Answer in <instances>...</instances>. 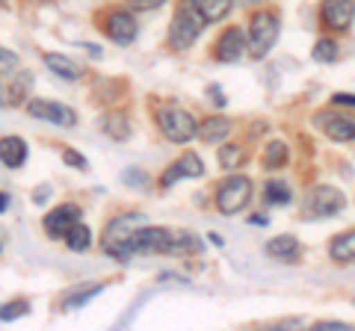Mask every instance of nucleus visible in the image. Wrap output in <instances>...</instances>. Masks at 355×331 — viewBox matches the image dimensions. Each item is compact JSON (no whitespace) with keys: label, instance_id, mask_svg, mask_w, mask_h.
<instances>
[{"label":"nucleus","instance_id":"obj_32","mask_svg":"<svg viewBox=\"0 0 355 331\" xmlns=\"http://www.w3.org/2000/svg\"><path fill=\"white\" fill-rule=\"evenodd\" d=\"M314 328L317 331H352V325H347V323H317Z\"/></svg>","mask_w":355,"mask_h":331},{"label":"nucleus","instance_id":"obj_3","mask_svg":"<svg viewBox=\"0 0 355 331\" xmlns=\"http://www.w3.org/2000/svg\"><path fill=\"white\" fill-rule=\"evenodd\" d=\"M157 125L166 134V139H172V142H190L198 134L196 118L187 113V109L175 107V104H166V107L157 109Z\"/></svg>","mask_w":355,"mask_h":331},{"label":"nucleus","instance_id":"obj_15","mask_svg":"<svg viewBox=\"0 0 355 331\" xmlns=\"http://www.w3.org/2000/svg\"><path fill=\"white\" fill-rule=\"evenodd\" d=\"M27 160V142L21 136H3L0 139V163L9 169H18Z\"/></svg>","mask_w":355,"mask_h":331},{"label":"nucleus","instance_id":"obj_9","mask_svg":"<svg viewBox=\"0 0 355 331\" xmlns=\"http://www.w3.org/2000/svg\"><path fill=\"white\" fill-rule=\"evenodd\" d=\"M77 222H80V207L77 204H60L57 211H51L48 216H44V234H48L51 240L65 237Z\"/></svg>","mask_w":355,"mask_h":331},{"label":"nucleus","instance_id":"obj_18","mask_svg":"<svg viewBox=\"0 0 355 331\" xmlns=\"http://www.w3.org/2000/svg\"><path fill=\"white\" fill-rule=\"evenodd\" d=\"M329 255H331V260H335V263H355V228L331 240Z\"/></svg>","mask_w":355,"mask_h":331},{"label":"nucleus","instance_id":"obj_12","mask_svg":"<svg viewBox=\"0 0 355 331\" xmlns=\"http://www.w3.org/2000/svg\"><path fill=\"white\" fill-rule=\"evenodd\" d=\"M205 172V166L202 160L196 157V154H184L178 163H172L169 169L163 172V178H160V186H172L175 181H181V178H198V175Z\"/></svg>","mask_w":355,"mask_h":331},{"label":"nucleus","instance_id":"obj_11","mask_svg":"<svg viewBox=\"0 0 355 331\" xmlns=\"http://www.w3.org/2000/svg\"><path fill=\"white\" fill-rule=\"evenodd\" d=\"M323 21L331 30H347L352 24V15H355V6L352 0H323Z\"/></svg>","mask_w":355,"mask_h":331},{"label":"nucleus","instance_id":"obj_5","mask_svg":"<svg viewBox=\"0 0 355 331\" xmlns=\"http://www.w3.org/2000/svg\"><path fill=\"white\" fill-rule=\"evenodd\" d=\"M343 207H347V198L338 186H314L308 193L302 211H305V219H329V216H338Z\"/></svg>","mask_w":355,"mask_h":331},{"label":"nucleus","instance_id":"obj_10","mask_svg":"<svg viewBox=\"0 0 355 331\" xmlns=\"http://www.w3.org/2000/svg\"><path fill=\"white\" fill-rule=\"evenodd\" d=\"M317 125L323 127V134L335 142H355V121L340 113H320Z\"/></svg>","mask_w":355,"mask_h":331},{"label":"nucleus","instance_id":"obj_16","mask_svg":"<svg viewBox=\"0 0 355 331\" xmlns=\"http://www.w3.org/2000/svg\"><path fill=\"white\" fill-rule=\"evenodd\" d=\"M266 255L282 260V263H293L296 255H299V242H296L293 234H279L275 240L266 242Z\"/></svg>","mask_w":355,"mask_h":331},{"label":"nucleus","instance_id":"obj_21","mask_svg":"<svg viewBox=\"0 0 355 331\" xmlns=\"http://www.w3.org/2000/svg\"><path fill=\"white\" fill-rule=\"evenodd\" d=\"M104 290V284H89V287H77V290H71L69 296L62 299V307L69 311V307H80V305H86L89 299H95L98 293Z\"/></svg>","mask_w":355,"mask_h":331},{"label":"nucleus","instance_id":"obj_23","mask_svg":"<svg viewBox=\"0 0 355 331\" xmlns=\"http://www.w3.org/2000/svg\"><path fill=\"white\" fill-rule=\"evenodd\" d=\"M101 127H104L107 134L113 136L116 142H125V139L130 136V125H128V118H125V116H119V113L107 116V118L101 121Z\"/></svg>","mask_w":355,"mask_h":331},{"label":"nucleus","instance_id":"obj_17","mask_svg":"<svg viewBox=\"0 0 355 331\" xmlns=\"http://www.w3.org/2000/svg\"><path fill=\"white\" fill-rule=\"evenodd\" d=\"M228 130H231V121L228 118H222V116H210L202 121V127H198V139L202 142H225L228 136Z\"/></svg>","mask_w":355,"mask_h":331},{"label":"nucleus","instance_id":"obj_27","mask_svg":"<svg viewBox=\"0 0 355 331\" xmlns=\"http://www.w3.org/2000/svg\"><path fill=\"white\" fill-rule=\"evenodd\" d=\"M219 163H222V169H237V166L243 163V148L225 145V148L219 151Z\"/></svg>","mask_w":355,"mask_h":331},{"label":"nucleus","instance_id":"obj_31","mask_svg":"<svg viewBox=\"0 0 355 331\" xmlns=\"http://www.w3.org/2000/svg\"><path fill=\"white\" fill-rule=\"evenodd\" d=\"M166 0H130V6L137 9V12H151V9H160Z\"/></svg>","mask_w":355,"mask_h":331},{"label":"nucleus","instance_id":"obj_28","mask_svg":"<svg viewBox=\"0 0 355 331\" xmlns=\"http://www.w3.org/2000/svg\"><path fill=\"white\" fill-rule=\"evenodd\" d=\"M12 71H18V57L12 51L0 48V77H9Z\"/></svg>","mask_w":355,"mask_h":331},{"label":"nucleus","instance_id":"obj_33","mask_svg":"<svg viewBox=\"0 0 355 331\" xmlns=\"http://www.w3.org/2000/svg\"><path fill=\"white\" fill-rule=\"evenodd\" d=\"M121 178H125V184H142V186H146L148 184V178H146V175H142V172H137V169H133V172H125V175H121Z\"/></svg>","mask_w":355,"mask_h":331},{"label":"nucleus","instance_id":"obj_24","mask_svg":"<svg viewBox=\"0 0 355 331\" xmlns=\"http://www.w3.org/2000/svg\"><path fill=\"white\" fill-rule=\"evenodd\" d=\"M65 242H69V249L71 251H86L89 249V242H92V234H89V228L77 222L69 234H65Z\"/></svg>","mask_w":355,"mask_h":331},{"label":"nucleus","instance_id":"obj_6","mask_svg":"<svg viewBox=\"0 0 355 331\" xmlns=\"http://www.w3.org/2000/svg\"><path fill=\"white\" fill-rule=\"evenodd\" d=\"M249 202H252V181H249V178L237 175V178H228L225 184H219V190H216L219 213L234 216V213H240Z\"/></svg>","mask_w":355,"mask_h":331},{"label":"nucleus","instance_id":"obj_22","mask_svg":"<svg viewBox=\"0 0 355 331\" xmlns=\"http://www.w3.org/2000/svg\"><path fill=\"white\" fill-rule=\"evenodd\" d=\"M263 166L266 169H282V166H287V145L279 139H272L270 145L263 148Z\"/></svg>","mask_w":355,"mask_h":331},{"label":"nucleus","instance_id":"obj_37","mask_svg":"<svg viewBox=\"0 0 355 331\" xmlns=\"http://www.w3.org/2000/svg\"><path fill=\"white\" fill-rule=\"evenodd\" d=\"M246 3H258V0H246Z\"/></svg>","mask_w":355,"mask_h":331},{"label":"nucleus","instance_id":"obj_8","mask_svg":"<svg viewBox=\"0 0 355 331\" xmlns=\"http://www.w3.org/2000/svg\"><path fill=\"white\" fill-rule=\"evenodd\" d=\"M30 83H33V77H30V71H24V69L12 71V74L6 77V80L0 77V107H18V104L27 98Z\"/></svg>","mask_w":355,"mask_h":331},{"label":"nucleus","instance_id":"obj_36","mask_svg":"<svg viewBox=\"0 0 355 331\" xmlns=\"http://www.w3.org/2000/svg\"><path fill=\"white\" fill-rule=\"evenodd\" d=\"M6 207H9V198H6L3 193H0V213H3V211H6Z\"/></svg>","mask_w":355,"mask_h":331},{"label":"nucleus","instance_id":"obj_25","mask_svg":"<svg viewBox=\"0 0 355 331\" xmlns=\"http://www.w3.org/2000/svg\"><path fill=\"white\" fill-rule=\"evenodd\" d=\"M338 42H331V39H320L314 51H311V57H314L317 62H335L338 60Z\"/></svg>","mask_w":355,"mask_h":331},{"label":"nucleus","instance_id":"obj_14","mask_svg":"<svg viewBox=\"0 0 355 331\" xmlns=\"http://www.w3.org/2000/svg\"><path fill=\"white\" fill-rule=\"evenodd\" d=\"M104 30H107L110 39L119 42V45H128V42L137 39V21H133L128 12H113L107 18Z\"/></svg>","mask_w":355,"mask_h":331},{"label":"nucleus","instance_id":"obj_20","mask_svg":"<svg viewBox=\"0 0 355 331\" xmlns=\"http://www.w3.org/2000/svg\"><path fill=\"white\" fill-rule=\"evenodd\" d=\"M190 3L205 15V21H222L231 12V0H190Z\"/></svg>","mask_w":355,"mask_h":331},{"label":"nucleus","instance_id":"obj_29","mask_svg":"<svg viewBox=\"0 0 355 331\" xmlns=\"http://www.w3.org/2000/svg\"><path fill=\"white\" fill-rule=\"evenodd\" d=\"M27 311H30L27 302H9L6 307H0V319H18V316H24Z\"/></svg>","mask_w":355,"mask_h":331},{"label":"nucleus","instance_id":"obj_30","mask_svg":"<svg viewBox=\"0 0 355 331\" xmlns=\"http://www.w3.org/2000/svg\"><path fill=\"white\" fill-rule=\"evenodd\" d=\"M62 157H65V163H69L71 169H86V157H83V154H77V151H71V148H65V151H62Z\"/></svg>","mask_w":355,"mask_h":331},{"label":"nucleus","instance_id":"obj_38","mask_svg":"<svg viewBox=\"0 0 355 331\" xmlns=\"http://www.w3.org/2000/svg\"><path fill=\"white\" fill-rule=\"evenodd\" d=\"M0 6H6V0H0Z\"/></svg>","mask_w":355,"mask_h":331},{"label":"nucleus","instance_id":"obj_2","mask_svg":"<svg viewBox=\"0 0 355 331\" xmlns=\"http://www.w3.org/2000/svg\"><path fill=\"white\" fill-rule=\"evenodd\" d=\"M205 24H207L205 15L198 12L190 0H184V6L178 9V15H175L172 27H169V45L175 51H187L198 39V33H202Z\"/></svg>","mask_w":355,"mask_h":331},{"label":"nucleus","instance_id":"obj_4","mask_svg":"<svg viewBox=\"0 0 355 331\" xmlns=\"http://www.w3.org/2000/svg\"><path fill=\"white\" fill-rule=\"evenodd\" d=\"M275 39H279V18L270 15V12H258L252 18V27H249V57L252 60H263L266 53L272 51Z\"/></svg>","mask_w":355,"mask_h":331},{"label":"nucleus","instance_id":"obj_26","mask_svg":"<svg viewBox=\"0 0 355 331\" xmlns=\"http://www.w3.org/2000/svg\"><path fill=\"white\" fill-rule=\"evenodd\" d=\"M291 190H287V184H279V181H272V184H266V202L270 204H291Z\"/></svg>","mask_w":355,"mask_h":331},{"label":"nucleus","instance_id":"obj_13","mask_svg":"<svg viewBox=\"0 0 355 331\" xmlns=\"http://www.w3.org/2000/svg\"><path fill=\"white\" fill-rule=\"evenodd\" d=\"M243 51H246V36H243L240 27H228V30L219 36V42H216V57H219L222 62L240 60Z\"/></svg>","mask_w":355,"mask_h":331},{"label":"nucleus","instance_id":"obj_7","mask_svg":"<svg viewBox=\"0 0 355 331\" xmlns=\"http://www.w3.org/2000/svg\"><path fill=\"white\" fill-rule=\"evenodd\" d=\"M27 113L33 118L51 121V125H60V127H74L77 125L74 109L65 107V104H57V101H42V98H36V101L27 104Z\"/></svg>","mask_w":355,"mask_h":331},{"label":"nucleus","instance_id":"obj_19","mask_svg":"<svg viewBox=\"0 0 355 331\" xmlns=\"http://www.w3.org/2000/svg\"><path fill=\"white\" fill-rule=\"evenodd\" d=\"M44 65L53 71V74H60L65 77V80H77L83 71H80V65L71 62L69 57H60V53H44Z\"/></svg>","mask_w":355,"mask_h":331},{"label":"nucleus","instance_id":"obj_34","mask_svg":"<svg viewBox=\"0 0 355 331\" xmlns=\"http://www.w3.org/2000/svg\"><path fill=\"white\" fill-rule=\"evenodd\" d=\"M210 101H214L216 107H225V95H222V89H219V86H210Z\"/></svg>","mask_w":355,"mask_h":331},{"label":"nucleus","instance_id":"obj_35","mask_svg":"<svg viewBox=\"0 0 355 331\" xmlns=\"http://www.w3.org/2000/svg\"><path fill=\"white\" fill-rule=\"evenodd\" d=\"M335 104H347V107H355V98H352V95H335Z\"/></svg>","mask_w":355,"mask_h":331},{"label":"nucleus","instance_id":"obj_1","mask_svg":"<svg viewBox=\"0 0 355 331\" xmlns=\"http://www.w3.org/2000/svg\"><path fill=\"white\" fill-rule=\"evenodd\" d=\"M139 219V213L113 219L104 231V251L119 260H128L133 255H175V231L157 225L133 228Z\"/></svg>","mask_w":355,"mask_h":331}]
</instances>
